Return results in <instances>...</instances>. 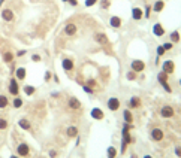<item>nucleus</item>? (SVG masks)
I'll list each match as a JSON object with an SVG mask.
<instances>
[{
    "mask_svg": "<svg viewBox=\"0 0 181 158\" xmlns=\"http://www.w3.org/2000/svg\"><path fill=\"white\" fill-rule=\"evenodd\" d=\"M120 100L117 99V97H111V99H108V101H106V108L111 110V112H115V110H118L120 109Z\"/></svg>",
    "mask_w": 181,
    "mask_h": 158,
    "instance_id": "1",
    "label": "nucleus"
},
{
    "mask_svg": "<svg viewBox=\"0 0 181 158\" xmlns=\"http://www.w3.org/2000/svg\"><path fill=\"white\" fill-rule=\"evenodd\" d=\"M174 70H175V64H174L172 60H166V61H163V64H162V72H165L166 75H172Z\"/></svg>",
    "mask_w": 181,
    "mask_h": 158,
    "instance_id": "2",
    "label": "nucleus"
},
{
    "mask_svg": "<svg viewBox=\"0 0 181 158\" xmlns=\"http://www.w3.org/2000/svg\"><path fill=\"white\" fill-rule=\"evenodd\" d=\"M130 67H132L133 72L139 73V72H142V70L145 69V63L142 61V60H133V61L130 63Z\"/></svg>",
    "mask_w": 181,
    "mask_h": 158,
    "instance_id": "3",
    "label": "nucleus"
},
{
    "mask_svg": "<svg viewBox=\"0 0 181 158\" xmlns=\"http://www.w3.org/2000/svg\"><path fill=\"white\" fill-rule=\"evenodd\" d=\"M150 136H151V139H153L154 142H160V140H163V137H165L163 130H160V128H153L151 133H150Z\"/></svg>",
    "mask_w": 181,
    "mask_h": 158,
    "instance_id": "4",
    "label": "nucleus"
},
{
    "mask_svg": "<svg viewBox=\"0 0 181 158\" xmlns=\"http://www.w3.org/2000/svg\"><path fill=\"white\" fill-rule=\"evenodd\" d=\"M160 115H162V118H172L174 115H175V110H174V108L172 106H163L162 109H160Z\"/></svg>",
    "mask_w": 181,
    "mask_h": 158,
    "instance_id": "5",
    "label": "nucleus"
},
{
    "mask_svg": "<svg viewBox=\"0 0 181 158\" xmlns=\"http://www.w3.org/2000/svg\"><path fill=\"white\" fill-rule=\"evenodd\" d=\"M90 115H92V118L96 120V121H102L103 118H105V113H103V110L100 108H93L92 112H90Z\"/></svg>",
    "mask_w": 181,
    "mask_h": 158,
    "instance_id": "6",
    "label": "nucleus"
},
{
    "mask_svg": "<svg viewBox=\"0 0 181 158\" xmlns=\"http://www.w3.org/2000/svg\"><path fill=\"white\" fill-rule=\"evenodd\" d=\"M17 152H18V155H21V157H27L29 152H30L29 145H27V143H20L18 148H17Z\"/></svg>",
    "mask_w": 181,
    "mask_h": 158,
    "instance_id": "7",
    "label": "nucleus"
},
{
    "mask_svg": "<svg viewBox=\"0 0 181 158\" xmlns=\"http://www.w3.org/2000/svg\"><path fill=\"white\" fill-rule=\"evenodd\" d=\"M141 106V99L139 97H132L130 100L127 101V109H136V108H139Z\"/></svg>",
    "mask_w": 181,
    "mask_h": 158,
    "instance_id": "8",
    "label": "nucleus"
},
{
    "mask_svg": "<svg viewBox=\"0 0 181 158\" xmlns=\"http://www.w3.org/2000/svg\"><path fill=\"white\" fill-rule=\"evenodd\" d=\"M94 41L99 43V45H106L108 43V36L105 33H96L94 34Z\"/></svg>",
    "mask_w": 181,
    "mask_h": 158,
    "instance_id": "9",
    "label": "nucleus"
},
{
    "mask_svg": "<svg viewBox=\"0 0 181 158\" xmlns=\"http://www.w3.org/2000/svg\"><path fill=\"white\" fill-rule=\"evenodd\" d=\"M18 84H17V79H11V82H9V93L12 96H18Z\"/></svg>",
    "mask_w": 181,
    "mask_h": 158,
    "instance_id": "10",
    "label": "nucleus"
},
{
    "mask_svg": "<svg viewBox=\"0 0 181 158\" xmlns=\"http://www.w3.org/2000/svg\"><path fill=\"white\" fill-rule=\"evenodd\" d=\"M153 33H154V36H157V37L163 36V34H165V29H163V25H162L160 22H156V24L153 25Z\"/></svg>",
    "mask_w": 181,
    "mask_h": 158,
    "instance_id": "11",
    "label": "nucleus"
},
{
    "mask_svg": "<svg viewBox=\"0 0 181 158\" xmlns=\"http://www.w3.org/2000/svg\"><path fill=\"white\" fill-rule=\"evenodd\" d=\"M69 108L73 109V110H78L81 108V101L76 99V97H70L69 99Z\"/></svg>",
    "mask_w": 181,
    "mask_h": 158,
    "instance_id": "12",
    "label": "nucleus"
},
{
    "mask_svg": "<svg viewBox=\"0 0 181 158\" xmlns=\"http://www.w3.org/2000/svg\"><path fill=\"white\" fill-rule=\"evenodd\" d=\"M123 118H124V122L126 124H132L133 122V115H132L130 109H124L123 110Z\"/></svg>",
    "mask_w": 181,
    "mask_h": 158,
    "instance_id": "13",
    "label": "nucleus"
},
{
    "mask_svg": "<svg viewBox=\"0 0 181 158\" xmlns=\"http://www.w3.org/2000/svg\"><path fill=\"white\" fill-rule=\"evenodd\" d=\"M61 66H63V69L66 70V72H72L73 70V61L69 60V58H64L61 61Z\"/></svg>",
    "mask_w": 181,
    "mask_h": 158,
    "instance_id": "14",
    "label": "nucleus"
},
{
    "mask_svg": "<svg viewBox=\"0 0 181 158\" xmlns=\"http://www.w3.org/2000/svg\"><path fill=\"white\" fill-rule=\"evenodd\" d=\"M2 18L5 21H12L14 20V12H12L11 9H3L2 10Z\"/></svg>",
    "mask_w": 181,
    "mask_h": 158,
    "instance_id": "15",
    "label": "nucleus"
},
{
    "mask_svg": "<svg viewBox=\"0 0 181 158\" xmlns=\"http://www.w3.org/2000/svg\"><path fill=\"white\" fill-rule=\"evenodd\" d=\"M142 9L141 8H133L132 9V18L135 20V21H139V20H142Z\"/></svg>",
    "mask_w": 181,
    "mask_h": 158,
    "instance_id": "16",
    "label": "nucleus"
},
{
    "mask_svg": "<svg viewBox=\"0 0 181 158\" xmlns=\"http://www.w3.org/2000/svg\"><path fill=\"white\" fill-rule=\"evenodd\" d=\"M64 33H66L68 36H73L76 33V25L75 24H68L66 27H64Z\"/></svg>",
    "mask_w": 181,
    "mask_h": 158,
    "instance_id": "17",
    "label": "nucleus"
},
{
    "mask_svg": "<svg viewBox=\"0 0 181 158\" xmlns=\"http://www.w3.org/2000/svg\"><path fill=\"white\" fill-rule=\"evenodd\" d=\"M109 24H111V27H114V29H118L120 25H121V18H120V17H111V20H109Z\"/></svg>",
    "mask_w": 181,
    "mask_h": 158,
    "instance_id": "18",
    "label": "nucleus"
},
{
    "mask_svg": "<svg viewBox=\"0 0 181 158\" xmlns=\"http://www.w3.org/2000/svg\"><path fill=\"white\" fill-rule=\"evenodd\" d=\"M163 8H165V2H163V0H157V2L154 3V6H153L151 9H153L154 12H162Z\"/></svg>",
    "mask_w": 181,
    "mask_h": 158,
    "instance_id": "19",
    "label": "nucleus"
},
{
    "mask_svg": "<svg viewBox=\"0 0 181 158\" xmlns=\"http://www.w3.org/2000/svg\"><path fill=\"white\" fill-rule=\"evenodd\" d=\"M66 133H68L69 137H76V136H78V128H76L75 125H70V127L68 128Z\"/></svg>",
    "mask_w": 181,
    "mask_h": 158,
    "instance_id": "20",
    "label": "nucleus"
},
{
    "mask_svg": "<svg viewBox=\"0 0 181 158\" xmlns=\"http://www.w3.org/2000/svg\"><path fill=\"white\" fill-rule=\"evenodd\" d=\"M117 149H115L114 146H109L108 149H106V158H115L117 157Z\"/></svg>",
    "mask_w": 181,
    "mask_h": 158,
    "instance_id": "21",
    "label": "nucleus"
},
{
    "mask_svg": "<svg viewBox=\"0 0 181 158\" xmlns=\"http://www.w3.org/2000/svg\"><path fill=\"white\" fill-rule=\"evenodd\" d=\"M18 125H20L23 130H30V127H32V125H30V122H29L27 120H24V118L18 121Z\"/></svg>",
    "mask_w": 181,
    "mask_h": 158,
    "instance_id": "22",
    "label": "nucleus"
},
{
    "mask_svg": "<svg viewBox=\"0 0 181 158\" xmlns=\"http://www.w3.org/2000/svg\"><path fill=\"white\" fill-rule=\"evenodd\" d=\"M15 75H17V79L23 81V79L25 78V69H24V67H18L17 72H15Z\"/></svg>",
    "mask_w": 181,
    "mask_h": 158,
    "instance_id": "23",
    "label": "nucleus"
},
{
    "mask_svg": "<svg viewBox=\"0 0 181 158\" xmlns=\"http://www.w3.org/2000/svg\"><path fill=\"white\" fill-rule=\"evenodd\" d=\"M168 76H169V75H166L165 72H160V73L157 75V79H159L160 85H162V84H166V82H168Z\"/></svg>",
    "mask_w": 181,
    "mask_h": 158,
    "instance_id": "24",
    "label": "nucleus"
},
{
    "mask_svg": "<svg viewBox=\"0 0 181 158\" xmlns=\"http://www.w3.org/2000/svg\"><path fill=\"white\" fill-rule=\"evenodd\" d=\"M169 39H171V42H172V43H178V42H180V33H178L177 30L172 31L171 36H169Z\"/></svg>",
    "mask_w": 181,
    "mask_h": 158,
    "instance_id": "25",
    "label": "nucleus"
},
{
    "mask_svg": "<svg viewBox=\"0 0 181 158\" xmlns=\"http://www.w3.org/2000/svg\"><path fill=\"white\" fill-rule=\"evenodd\" d=\"M35 91H36V88H35L33 85H25V87H24V93L27 94V96H32Z\"/></svg>",
    "mask_w": 181,
    "mask_h": 158,
    "instance_id": "26",
    "label": "nucleus"
},
{
    "mask_svg": "<svg viewBox=\"0 0 181 158\" xmlns=\"http://www.w3.org/2000/svg\"><path fill=\"white\" fill-rule=\"evenodd\" d=\"M126 78L129 79V81H135V79L138 78V75H136V72H133V70H129L127 75H126Z\"/></svg>",
    "mask_w": 181,
    "mask_h": 158,
    "instance_id": "27",
    "label": "nucleus"
},
{
    "mask_svg": "<svg viewBox=\"0 0 181 158\" xmlns=\"http://www.w3.org/2000/svg\"><path fill=\"white\" fill-rule=\"evenodd\" d=\"M8 106V99L6 96H0V109H5Z\"/></svg>",
    "mask_w": 181,
    "mask_h": 158,
    "instance_id": "28",
    "label": "nucleus"
},
{
    "mask_svg": "<svg viewBox=\"0 0 181 158\" xmlns=\"http://www.w3.org/2000/svg\"><path fill=\"white\" fill-rule=\"evenodd\" d=\"M3 60H5L6 63H12V60H14L12 52H5V54H3Z\"/></svg>",
    "mask_w": 181,
    "mask_h": 158,
    "instance_id": "29",
    "label": "nucleus"
},
{
    "mask_svg": "<svg viewBox=\"0 0 181 158\" xmlns=\"http://www.w3.org/2000/svg\"><path fill=\"white\" fill-rule=\"evenodd\" d=\"M21 106H23V99L20 97L14 99V108H21Z\"/></svg>",
    "mask_w": 181,
    "mask_h": 158,
    "instance_id": "30",
    "label": "nucleus"
},
{
    "mask_svg": "<svg viewBox=\"0 0 181 158\" xmlns=\"http://www.w3.org/2000/svg\"><path fill=\"white\" fill-rule=\"evenodd\" d=\"M85 85H88L90 88H93V89H94L97 84H96V81H94V79H88V81H87V84H85Z\"/></svg>",
    "mask_w": 181,
    "mask_h": 158,
    "instance_id": "31",
    "label": "nucleus"
},
{
    "mask_svg": "<svg viewBox=\"0 0 181 158\" xmlns=\"http://www.w3.org/2000/svg\"><path fill=\"white\" fill-rule=\"evenodd\" d=\"M5 128H8V121L0 118V130H5Z\"/></svg>",
    "mask_w": 181,
    "mask_h": 158,
    "instance_id": "32",
    "label": "nucleus"
},
{
    "mask_svg": "<svg viewBox=\"0 0 181 158\" xmlns=\"http://www.w3.org/2000/svg\"><path fill=\"white\" fill-rule=\"evenodd\" d=\"M100 8L102 9H108L109 8V0H102V2H100Z\"/></svg>",
    "mask_w": 181,
    "mask_h": 158,
    "instance_id": "33",
    "label": "nucleus"
},
{
    "mask_svg": "<svg viewBox=\"0 0 181 158\" xmlns=\"http://www.w3.org/2000/svg\"><path fill=\"white\" fill-rule=\"evenodd\" d=\"M82 89L85 91L87 94H93V93H94V89H93V88H90L88 85H82Z\"/></svg>",
    "mask_w": 181,
    "mask_h": 158,
    "instance_id": "34",
    "label": "nucleus"
},
{
    "mask_svg": "<svg viewBox=\"0 0 181 158\" xmlns=\"http://www.w3.org/2000/svg\"><path fill=\"white\" fill-rule=\"evenodd\" d=\"M162 87H163V89L166 91V93H169V94L172 93V88L169 87V84H168V82H166V84H162Z\"/></svg>",
    "mask_w": 181,
    "mask_h": 158,
    "instance_id": "35",
    "label": "nucleus"
},
{
    "mask_svg": "<svg viewBox=\"0 0 181 158\" xmlns=\"http://www.w3.org/2000/svg\"><path fill=\"white\" fill-rule=\"evenodd\" d=\"M165 52H166V51H165L163 46H157V57H162V55L165 54Z\"/></svg>",
    "mask_w": 181,
    "mask_h": 158,
    "instance_id": "36",
    "label": "nucleus"
},
{
    "mask_svg": "<svg viewBox=\"0 0 181 158\" xmlns=\"http://www.w3.org/2000/svg\"><path fill=\"white\" fill-rule=\"evenodd\" d=\"M96 3H97V0H85V6H87V8L93 6V5H96Z\"/></svg>",
    "mask_w": 181,
    "mask_h": 158,
    "instance_id": "37",
    "label": "nucleus"
},
{
    "mask_svg": "<svg viewBox=\"0 0 181 158\" xmlns=\"http://www.w3.org/2000/svg\"><path fill=\"white\" fill-rule=\"evenodd\" d=\"M150 12H151V6H145V14H144L145 18H150Z\"/></svg>",
    "mask_w": 181,
    "mask_h": 158,
    "instance_id": "38",
    "label": "nucleus"
},
{
    "mask_svg": "<svg viewBox=\"0 0 181 158\" xmlns=\"http://www.w3.org/2000/svg\"><path fill=\"white\" fill-rule=\"evenodd\" d=\"M162 46L165 48V51H169V49H172V42H168V43H165Z\"/></svg>",
    "mask_w": 181,
    "mask_h": 158,
    "instance_id": "39",
    "label": "nucleus"
},
{
    "mask_svg": "<svg viewBox=\"0 0 181 158\" xmlns=\"http://www.w3.org/2000/svg\"><path fill=\"white\" fill-rule=\"evenodd\" d=\"M175 155H177L178 158H181V146H177V148H175Z\"/></svg>",
    "mask_w": 181,
    "mask_h": 158,
    "instance_id": "40",
    "label": "nucleus"
},
{
    "mask_svg": "<svg viewBox=\"0 0 181 158\" xmlns=\"http://www.w3.org/2000/svg\"><path fill=\"white\" fill-rule=\"evenodd\" d=\"M32 60L33 61H41V57L37 55V54H35V55H32Z\"/></svg>",
    "mask_w": 181,
    "mask_h": 158,
    "instance_id": "41",
    "label": "nucleus"
},
{
    "mask_svg": "<svg viewBox=\"0 0 181 158\" xmlns=\"http://www.w3.org/2000/svg\"><path fill=\"white\" fill-rule=\"evenodd\" d=\"M68 2H69L72 6H76V5H78V0H68Z\"/></svg>",
    "mask_w": 181,
    "mask_h": 158,
    "instance_id": "42",
    "label": "nucleus"
},
{
    "mask_svg": "<svg viewBox=\"0 0 181 158\" xmlns=\"http://www.w3.org/2000/svg\"><path fill=\"white\" fill-rule=\"evenodd\" d=\"M49 157H51V158H56V157H57V152H56V151H49Z\"/></svg>",
    "mask_w": 181,
    "mask_h": 158,
    "instance_id": "43",
    "label": "nucleus"
},
{
    "mask_svg": "<svg viewBox=\"0 0 181 158\" xmlns=\"http://www.w3.org/2000/svg\"><path fill=\"white\" fill-rule=\"evenodd\" d=\"M49 79H51V73L46 72V73H45V81H49Z\"/></svg>",
    "mask_w": 181,
    "mask_h": 158,
    "instance_id": "44",
    "label": "nucleus"
},
{
    "mask_svg": "<svg viewBox=\"0 0 181 158\" xmlns=\"http://www.w3.org/2000/svg\"><path fill=\"white\" fill-rule=\"evenodd\" d=\"M24 54H25V51H20V52H18V54H17V55H18V57H23Z\"/></svg>",
    "mask_w": 181,
    "mask_h": 158,
    "instance_id": "45",
    "label": "nucleus"
},
{
    "mask_svg": "<svg viewBox=\"0 0 181 158\" xmlns=\"http://www.w3.org/2000/svg\"><path fill=\"white\" fill-rule=\"evenodd\" d=\"M142 158H153V157H151V155H144Z\"/></svg>",
    "mask_w": 181,
    "mask_h": 158,
    "instance_id": "46",
    "label": "nucleus"
},
{
    "mask_svg": "<svg viewBox=\"0 0 181 158\" xmlns=\"http://www.w3.org/2000/svg\"><path fill=\"white\" fill-rule=\"evenodd\" d=\"M132 158H138V157H136V154H132Z\"/></svg>",
    "mask_w": 181,
    "mask_h": 158,
    "instance_id": "47",
    "label": "nucleus"
},
{
    "mask_svg": "<svg viewBox=\"0 0 181 158\" xmlns=\"http://www.w3.org/2000/svg\"><path fill=\"white\" fill-rule=\"evenodd\" d=\"M3 2H5V0H0V6H2V3H3Z\"/></svg>",
    "mask_w": 181,
    "mask_h": 158,
    "instance_id": "48",
    "label": "nucleus"
},
{
    "mask_svg": "<svg viewBox=\"0 0 181 158\" xmlns=\"http://www.w3.org/2000/svg\"><path fill=\"white\" fill-rule=\"evenodd\" d=\"M11 158H17V157H15V155H12V157H11Z\"/></svg>",
    "mask_w": 181,
    "mask_h": 158,
    "instance_id": "49",
    "label": "nucleus"
},
{
    "mask_svg": "<svg viewBox=\"0 0 181 158\" xmlns=\"http://www.w3.org/2000/svg\"><path fill=\"white\" fill-rule=\"evenodd\" d=\"M180 87H181V79H180Z\"/></svg>",
    "mask_w": 181,
    "mask_h": 158,
    "instance_id": "50",
    "label": "nucleus"
},
{
    "mask_svg": "<svg viewBox=\"0 0 181 158\" xmlns=\"http://www.w3.org/2000/svg\"><path fill=\"white\" fill-rule=\"evenodd\" d=\"M63 2H68V0H63Z\"/></svg>",
    "mask_w": 181,
    "mask_h": 158,
    "instance_id": "51",
    "label": "nucleus"
}]
</instances>
